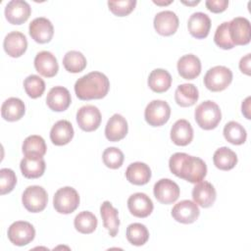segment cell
<instances>
[{"instance_id": "1", "label": "cell", "mask_w": 251, "mask_h": 251, "mask_svg": "<svg viewBox=\"0 0 251 251\" xmlns=\"http://www.w3.org/2000/svg\"><path fill=\"white\" fill-rule=\"evenodd\" d=\"M169 167L175 176L191 183L202 181L207 175V166L202 159L182 152L171 156Z\"/></svg>"}, {"instance_id": "2", "label": "cell", "mask_w": 251, "mask_h": 251, "mask_svg": "<svg viewBox=\"0 0 251 251\" xmlns=\"http://www.w3.org/2000/svg\"><path fill=\"white\" fill-rule=\"evenodd\" d=\"M110 81L100 72H91L79 77L75 83V92L80 100L104 98L109 91Z\"/></svg>"}, {"instance_id": "3", "label": "cell", "mask_w": 251, "mask_h": 251, "mask_svg": "<svg viewBox=\"0 0 251 251\" xmlns=\"http://www.w3.org/2000/svg\"><path fill=\"white\" fill-rule=\"evenodd\" d=\"M194 117L197 125L201 128L210 130L216 128L220 124L222 120V112L218 104L214 101L207 100L196 107Z\"/></svg>"}, {"instance_id": "4", "label": "cell", "mask_w": 251, "mask_h": 251, "mask_svg": "<svg viewBox=\"0 0 251 251\" xmlns=\"http://www.w3.org/2000/svg\"><path fill=\"white\" fill-rule=\"evenodd\" d=\"M232 80V72L225 66H216L207 71L204 76V84L213 92L225 90Z\"/></svg>"}, {"instance_id": "5", "label": "cell", "mask_w": 251, "mask_h": 251, "mask_svg": "<svg viewBox=\"0 0 251 251\" xmlns=\"http://www.w3.org/2000/svg\"><path fill=\"white\" fill-rule=\"evenodd\" d=\"M55 210L60 214H71L76 210L79 205V195L77 191L71 187L65 186L59 188L53 197Z\"/></svg>"}, {"instance_id": "6", "label": "cell", "mask_w": 251, "mask_h": 251, "mask_svg": "<svg viewBox=\"0 0 251 251\" xmlns=\"http://www.w3.org/2000/svg\"><path fill=\"white\" fill-rule=\"evenodd\" d=\"M22 202L28 212L38 213L45 209L48 202V195L43 187L39 185H30L24 191Z\"/></svg>"}, {"instance_id": "7", "label": "cell", "mask_w": 251, "mask_h": 251, "mask_svg": "<svg viewBox=\"0 0 251 251\" xmlns=\"http://www.w3.org/2000/svg\"><path fill=\"white\" fill-rule=\"evenodd\" d=\"M171 116V108L166 101L153 100L145 108L144 118L151 126L165 125Z\"/></svg>"}, {"instance_id": "8", "label": "cell", "mask_w": 251, "mask_h": 251, "mask_svg": "<svg viewBox=\"0 0 251 251\" xmlns=\"http://www.w3.org/2000/svg\"><path fill=\"white\" fill-rule=\"evenodd\" d=\"M9 240L17 246H25L30 243L35 236L33 226L25 221H17L8 228Z\"/></svg>"}, {"instance_id": "9", "label": "cell", "mask_w": 251, "mask_h": 251, "mask_svg": "<svg viewBox=\"0 0 251 251\" xmlns=\"http://www.w3.org/2000/svg\"><path fill=\"white\" fill-rule=\"evenodd\" d=\"M101 120L102 117L99 109L93 105H85L77 110L76 123L84 131L96 130L101 124Z\"/></svg>"}, {"instance_id": "10", "label": "cell", "mask_w": 251, "mask_h": 251, "mask_svg": "<svg viewBox=\"0 0 251 251\" xmlns=\"http://www.w3.org/2000/svg\"><path fill=\"white\" fill-rule=\"evenodd\" d=\"M155 198L162 204H172L179 196L178 185L170 178H162L154 184L153 188Z\"/></svg>"}, {"instance_id": "11", "label": "cell", "mask_w": 251, "mask_h": 251, "mask_svg": "<svg viewBox=\"0 0 251 251\" xmlns=\"http://www.w3.org/2000/svg\"><path fill=\"white\" fill-rule=\"evenodd\" d=\"M230 39L234 45H246L251 39L250 22L243 17H236L228 22Z\"/></svg>"}, {"instance_id": "12", "label": "cell", "mask_w": 251, "mask_h": 251, "mask_svg": "<svg viewBox=\"0 0 251 251\" xmlns=\"http://www.w3.org/2000/svg\"><path fill=\"white\" fill-rule=\"evenodd\" d=\"M31 13L29 4L24 0H12L5 7L6 20L12 25H22L27 21Z\"/></svg>"}, {"instance_id": "13", "label": "cell", "mask_w": 251, "mask_h": 251, "mask_svg": "<svg viewBox=\"0 0 251 251\" xmlns=\"http://www.w3.org/2000/svg\"><path fill=\"white\" fill-rule=\"evenodd\" d=\"M200 215L197 204L190 200H182L176 203L172 209V217L181 224H192Z\"/></svg>"}, {"instance_id": "14", "label": "cell", "mask_w": 251, "mask_h": 251, "mask_svg": "<svg viewBox=\"0 0 251 251\" xmlns=\"http://www.w3.org/2000/svg\"><path fill=\"white\" fill-rule=\"evenodd\" d=\"M28 29L31 38L40 44L49 42L54 34L52 23L44 17H39L32 20L29 24Z\"/></svg>"}, {"instance_id": "15", "label": "cell", "mask_w": 251, "mask_h": 251, "mask_svg": "<svg viewBox=\"0 0 251 251\" xmlns=\"http://www.w3.org/2000/svg\"><path fill=\"white\" fill-rule=\"evenodd\" d=\"M154 28L163 36L174 34L178 27V18L173 11L159 12L154 18Z\"/></svg>"}, {"instance_id": "16", "label": "cell", "mask_w": 251, "mask_h": 251, "mask_svg": "<svg viewBox=\"0 0 251 251\" xmlns=\"http://www.w3.org/2000/svg\"><path fill=\"white\" fill-rule=\"evenodd\" d=\"M127 208L134 217L146 218L152 213L154 205L149 196L145 193L137 192L127 199Z\"/></svg>"}, {"instance_id": "17", "label": "cell", "mask_w": 251, "mask_h": 251, "mask_svg": "<svg viewBox=\"0 0 251 251\" xmlns=\"http://www.w3.org/2000/svg\"><path fill=\"white\" fill-rule=\"evenodd\" d=\"M72 102L70 91L63 86L52 87L46 97L47 106L54 112L67 110Z\"/></svg>"}, {"instance_id": "18", "label": "cell", "mask_w": 251, "mask_h": 251, "mask_svg": "<svg viewBox=\"0 0 251 251\" xmlns=\"http://www.w3.org/2000/svg\"><path fill=\"white\" fill-rule=\"evenodd\" d=\"M5 52L13 58L21 57L27 48V40L24 33L20 31L9 32L3 41Z\"/></svg>"}, {"instance_id": "19", "label": "cell", "mask_w": 251, "mask_h": 251, "mask_svg": "<svg viewBox=\"0 0 251 251\" xmlns=\"http://www.w3.org/2000/svg\"><path fill=\"white\" fill-rule=\"evenodd\" d=\"M34 68L37 73L45 77H53L57 75L59 65L56 57L49 51H41L34 58Z\"/></svg>"}, {"instance_id": "20", "label": "cell", "mask_w": 251, "mask_h": 251, "mask_svg": "<svg viewBox=\"0 0 251 251\" xmlns=\"http://www.w3.org/2000/svg\"><path fill=\"white\" fill-rule=\"evenodd\" d=\"M187 28L193 37L197 39L205 38L211 28V20L208 15L202 12L193 13L188 19Z\"/></svg>"}, {"instance_id": "21", "label": "cell", "mask_w": 251, "mask_h": 251, "mask_svg": "<svg viewBox=\"0 0 251 251\" xmlns=\"http://www.w3.org/2000/svg\"><path fill=\"white\" fill-rule=\"evenodd\" d=\"M216 197V189L213 184L208 181H200L192 189L194 202L203 208L211 207L215 203Z\"/></svg>"}, {"instance_id": "22", "label": "cell", "mask_w": 251, "mask_h": 251, "mask_svg": "<svg viewBox=\"0 0 251 251\" xmlns=\"http://www.w3.org/2000/svg\"><path fill=\"white\" fill-rule=\"evenodd\" d=\"M128 130L126 120L120 114L113 115L107 122L105 135L109 141H120L126 137Z\"/></svg>"}, {"instance_id": "23", "label": "cell", "mask_w": 251, "mask_h": 251, "mask_svg": "<svg viewBox=\"0 0 251 251\" xmlns=\"http://www.w3.org/2000/svg\"><path fill=\"white\" fill-rule=\"evenodd\" d=\"M177 72L184 79H194L201 73V62L193 54H187L177 61Z\"/></svg>"}, {"instance_id": "24", "label": "cell", "mask_w": 251, "mask_h": 251, "mask_svg": "<svg viewBox=\"0 0 251 251\" xmlns=\"http://www.w3.org/2000/svg\"><path fill=\"white\" fill-rule=\"evenodd\" d=\"M171 139L178 146H186L193 139V128L186 120H177L171 129Z\"/></svg>"}, {"instance_id": "25", "label": "cell", "mask_w": 251, "mask_h": 251, "mask_svg": "<svg viewBox=\"0 0 251 251\" xmlns=\"http://www.w3.org/2000/svg\"><path fill=\"white\" fill-rule=\"evenodd\" d=\"M100 214L103 220V226L108 230L110 236L115 237L118 234L120 220H119V212L113 207L111 202L104 201L100 207Z\"/></svg>"}, {"instance_id": "26", "label": "cell", "mask_w": 251, "mask_h": 251, "mask_svg": "<svg viewBox=\"0 0 251 251\" xmlns=\"http://www.w3.org/2000/svg\"><path fill=\"white\" fill-rule=\"evenodd\" d=\"M74 137V128L72 124L66 120H60L52 126L50 130V139L53 144L62 146L68 144Z\"/></svg>"}, {"instance_id": "27", "label": "cell", "mask_w": 251, "mask_h": 251, "mask_svg": "<svg viewBox=\"0 0 251 251\" xmlns=\"http://www.w3.org/2000/svg\"><path fill=\"white\" fill-rule=\"evenodd\" d=\"M126 179L135 185L146 184L151 178V170L148 165L141 162L131 163L126 171Z\"/></svg>"}, {"instance_id": "28", "label": "cell", "mask_w": 251, "mask_h": 251, "mask_svg": "<svg viewBox=\"0 0 251 251\" xmlns=\"http://www.w3.org/2000/svg\"><path fill=\"white\" fill-rule=\"evenodd\" d=\"M25 112V103L17 97H10L5 100L1 106V116L8 122L21 120Z\"/></svg>"}, {"instance_id": "29", "label": "cell", "mask_w": 251, "mask_h": 251, "mask_svg": "<svg viewBox=\"0 0 251 251\" xmlns=\"http://www.w3.org/2000/svg\"><path fill=\"white\" fill-rule=\"evenodd\" d=\"M199 98L197 87L192 83L179 84L175 91V100L180 107H190Z\"/></svg>"}, {"instance_id": "30", "label": "cell", "mask_w": 251, "mask_h": 251, "mask_svg": "<svg viewBox=\"0 0 251 251\" xmlns=\"http://www.w3.org/2000/svg\"><path fill=\"white\" fill-rule=\"evenodd\" d=\"M45 161L42 157H25L20 164L22 174L26 178H38L45 171Z\"/></svg>"}, {"instance_id": "31", "label": "cell", "mask_w": 251, "mask_h": 251, "mask_svg": "<svg viewBox=\"0 0 251 251\" xmlns=\"http://www.w3.org/2000/svg\"><path fill=\"white\" fill-rule=\"evenodd\" d=\"M172 85V75L164 69L153 70L148 76V86L157 93L167 91Z\"/></svg>"}, {"instance_id": "32", "label": "cell", "mask_w": 251, "mask_h": 251, "mask_svg": "<svg viewBox=\"0 0 251 251\" xmlns=\"http://www.w3.org/2000/svg\"><path fill=\"white\" fill-rule=\"evenodd\" d=\"M214 165L222 171H229L237 164V156L228 147H221L217 149L213 156Z\"/></svg>"}, {"instance_id": "33", "label": "cell", "mask_w": 251, "mask_h": 251, "mask_svg": "<svg viewBox=\"0 0 251 251\" xmlns=\"http://www.w3.org/2000/svg\"><path fill=\"white\" fill-rule=\"evenodd\" d=\"M46 144L40 135H29L23 143L25 157H43L46 153Z\"/></svg>"}, {"instance_id": "34", "label": "cell", "mask_w": 251, "mask_h": 251, "mask_svg": "<svg viewBox=\"0 0 251 251\" xmlns=\"http://www.w3.org/2000/svg\"><path fill=\"white\" fill-rule=\"evenodd\" d=\"M224 136L233 145H241L246 141L247 133L245 128L237 122L230 121L224 127Z\"/></svg>"}, {"instance_id": "35", "label": "cell", "mask_w": 251, "mask_h": 251, "mask_svg": "<svg viewBox=\"0 0 251 251\" xmlns=\"http://www.w3.org/2000/svg\"><path fill=\"white\" fill-rule=\"evenodd\" d=\"M86 59L84 55L75 50L69 51L65 54L63 58V65L66 71L73 74H77L82 72L86 67Z\"/></svg>"}, {"instance_id": "36", "label": "cell", "mask_w": 251, "mask_h": 251, "mask_svg": "<svg viewBox=\"0 0 251 251\" xmlns=\"http://www.w3.org/2000/svg\"><path fill=\"white\" fill-rule=\"evenodd\" d=\"M97 218L89 211H82L78 213L74 221L75 229L83 234L92 233L97 227Z\"/></svg>"}, {"instance_id": "37", "label": "cell", "mask_w": 251, "mask_h": 251, "mask_svg": "<svg viewBox=\"0 0 251 251\" xmlns=\"http://www.w3.org/2000/svg\"><path fill=\"white\" fill-rule=\"evenodd\" d=\"M126 239L135 246H141L149 239V231L147 227L140 223L130 224L126 227Z\"/></svg>"}, {"instance_id": "38", "label": "cell", "mask_w": 251, "mask_h": 251, "mask_svg": "<svg viewBox=\"0 0 251 251\" xmlns=\"http://www.w3.org/2000/svg\"><path fill=\"white\" fill-rule=\"evenodd\" d=\"M24 88L30 98L35 99L43 94L45 90V82L40 76L30 75L24 80Z\"/></svg>"}, {"instance_id": "39", "label": "cell", "mask_w": 251, "mask_h": 251, "mask_svg": "<svg viewBox=\"0 0 251 251\" xmlns=\"http://www.w3.org/2000/svg\"><path fill=\"white\" fill-rule=\"evenodd\" d=\"M214 41L217 46L225 50L232 49L235 46L230 39L228 22H224L217 27L214 35Z\"/></svg>"}, {"instance_id": "40", "label": "cell", "mask_w": 251, "mask_h": 251, "mask_svg": "<svg viewBox=\"0 0 251 251\" xmlns=\"http://www.w3.org/2000/svg\"><path fill=\"white\" fill-rule=\"evenodd\" d=\"M103 163L106 167L116 170L119 169L124 163V153L117 147H108L104 150L102 155Z\"/></svg>"}, {"instance_id": "41", "label": "cell", "mask_w": 251, "mask_h": 251, "mask_svg": "<svg viewBox=\"0 0 251 251\" xmlns=\"http://www.w3.org/2000/svg\"><path fill=\"white\" fill-rule=\"evenodd\" d=\"M108 6L110 11L118 17H125L130 14L135 6V0H118V1H108Z\"/></svg>"}, {"instance_id": "42", "label": "cell", "mask_w": 251, "mask_h": 251, "mask_svg": "<svg viewBox=\"0 0 251 251\" xmlns=\"http://www.w3.org/2000/svg\"><path fill=\"white\" fill-rule=\"evenodd\" d=\"M17 183V176L13 170L3 168L0 170V193L1 195L11 192Z\"/></svg>"}, {"instance_id": "43", "label": "cell", "mask_w": 251, "mask_h": 251, "mask_svg": "<svg viewBox=\"0 0 251 251\" xmlns=\"http://www.w3.org/2000/svg\"><path fill=\"white\" fill-rule=\"evenodd\" d=\"M206 7L212 13H222L226 11L228 6L227 0H207L205 2Z\"/></svg>"}, {"instance_id": "44", "label": "cell", "mask_w": 251, "mask_h": 251, "mask_svg": "<svg viewBox=\"0 0 251 251\" xmlns=\"http://www.w3.org/2000/svg\"><path fill=\"white\" fill-rule=\"evenodd\" d=\"M239 69L243 74L247 75H250V54H247L241 58L239 62Z\"/></svg>"}, {"instance_id": "45", "label": "cell", "mask_w": 251, "mask_h": 251, "mask_svg": "<svg viewBox=\"0 0 251 251\" xmlns=\"http://www.w3.org/2000/svg\"><path fill=\"white\" fill-rule=\"evenodd\" d=\"M241 109H242V114L245 116L246 119H251L250 118V97H247L241 105Z\"/></svg>"}, {"instance_id": "46", "label": "cell", "mask_w": 251, "mask_h": 251, "mask_svg": "<svg viewBox=\"0 0 251 251\" xmlns=\"http://www.w3.org/2000/svg\"><path fill=\"white\" fill-rule=\"evenodd\" d=\"M155 4H157V5H169L170 3H172V1H168V2H158V1H153Z\"/></svg>"}, {"instance_id": "47", "label": "cell", "mask_w": 251, "mask_h": 251, "mask_svg": "<svg viewBox=\"0 0 251 251\" xmlns=\"http://www.w3.org/2000/svg\"><path fill=\"white\" fill-rule=\"evenodd\" d=\"M183 4L185 5H189V6H192V5H196L199 3V1H195V2H185V1H182Z\"/></svg>"}]
</instances>
